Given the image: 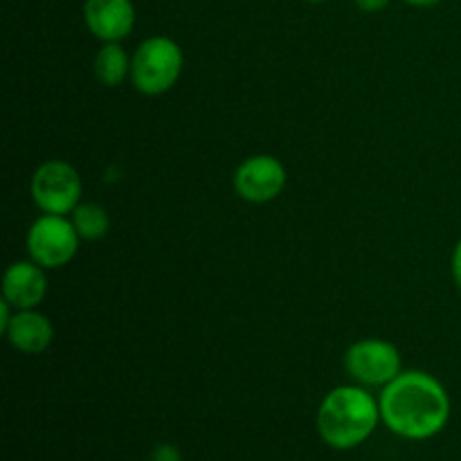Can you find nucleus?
I'll return each instance as SVG.
<instances>
[{
  "instance_id": "obj_1",
  "label": "nucleus",
  "mask_w": 461,
  "mask_h": 461,
  "mask_svg": "<svg viewBox=\"0 0 461 461\" xmlns=\"http://www.w3.org/2000/svg\"><path fill=\"white\" fill-rule=\"evenodd\" d=\"M378 405L387 430L401 439H432L450 421L448 392L426 372H401L383 387Z\"/></svg>"
},
{
  "instance_id": "obj_2",
  "label": "nucleus",
  "mask_w": 461,
  "mask_h": 461,
  "mask_svg": "<svg viewBox=\"0 0 461 461\" xmlns=\"http://www.w3.org/2000/svg\"><path fill=\"white\" fill-rule=\"evenodd\" d=\"M381 419V405L363 385L333 387L318 408V435L329 448L351 450L374 435Z\"/></svg>"
},
{
  "instance_id": "obj_3",
  "label": "nucleus",
  "mask_w": 461,
  "mask_h": 461,
  "mask_svg": "<svg viewBox=\"0 0 461 461\" xmlns=\"http://www.w3.org/2000/svg\"><path fill=\"white\" fill-rule=\"evenodd\" d=\"M185 68L183 48L169 36H149L131 59V84L149 97L165 95L178 84Z\"/></svg>"
},
{
  "instance_id": "obj_4",
  "label": "nucleus",
  "mask_w": 461,
  "mask_h": 461,
  "mask_svg": "<svg viewBox=\"0 0 461 461\" xmlns=\"http://www.w3.org/2000/svg\"><path fill=\"white\" fill-rule=\"evenodd\" d=\"M81 192L84 185L79 171L59 158L41 162L32 176V201L43 214H72V210L81 203Z\"/></svg>"
},
{
  "instance_id": "obj_5",
  "label": "nucleus",
  "mask_w": 461,
  "mask_h": 461,
  "mask_svg": "<svg viewBox=\"0 0 461 461\" xmlns=\"http://www.w3.org/2000/svg\"><path fill=\"white\" fill-rule=\"evenodd\" d=\"M79 232L72 219L61 214H43L30 225L27 232V252L30 259L45 270L63 268L79 252Z\"/></svg>"
},
{
  "instance_id": "obj_6",
  "label": "nucleus",
  "mask_w": 461,
  "mask_h": 461,
  "mask_svg": "<svg viewBox=\"0 0 461 461\" xmlns=\"http://www.w3.org/2000/svg\"><path fill=\"white\" fill-rule=\"evenodd\" d=\"M347 374L363 387H385L403 372L401 351L381 338L354 342L345 354Z\"/></svg>"
},
{
  "instance_id": "obj_7",
  "label": "nucleus",
  "mask_w": 461,
  "mask_h": 461,
  "mask_svg": "<svg viewBox=\"0 0 461 461\" xmlns=\"http://www.w3.org/2000/svg\"><path fill=\"white\" fill-rule=\"evenodd\" d=\"M288 174L284 162L275 156H266V153L246 158L234 171L237 194L243 201L255 203V205L275 201L284 192Z\"/></svg>"
},
{
  "instance_id": "obj_8",
  "label": "nucleus",
  "mask_w": 461,
  "mask_h": 461,
  "mask_svg": "<svg viewBox=\"0 0 461 461\" xmlns=\"http://www.w3.org/2000/svg\"><path fill=\"white\" fill-rule=\"evenodd\" d=\"M84 23L102 43H120L135 27L133 0H84Z\"/></svg>"
},
{
  "instance_id": "obj_9",
  "label": "nucleus",
  "mask_w": 461,
  "mask_h": 461,
  "mask_svg": "<svg viewBox=\"0 0 461 461\" xmlns=\"http://www.w3.org/2000/svg\"><path fill=\"white\" fill-rule=\"evenodd\" d=\"M48 293L45 268L36 261H16L3 275V300L16 311L39 309Z\"/></svg>"
},
{
  "instance_id": "obj_10",
  "label": "nucleus",
  "mask_w": 461,
  "mask_h": 461,
  "mask_svg": "<svg viewBox=\"0 0 461 461\" xmlns=\"http://www.w3.org/2000/svg\"><path fill=\"white\" fill-rule=\"evenodd\" d=\"M5 338L21 354H43L54 342V324L39 309L14 311L12 320L5 329Z\"/></svg>"
},
{
  "instance_id": "obj_11",
  "label": "nucleus",
  "mask_w": 461,
  "mask_h": 461,
  "mask_svg": "<svg viewBox=\"0 0 461 461\" xmlns=\"http://www.w3.org/2000/svg\"><path fill=\"white\" fill-rule=\"evenodd\" d=\"M131 59L120 43H104L95 54V77L108 88H117L131 77Z\"/></svg>"
},
{
  "instance_id": "obj_12",
  "label": "nucleus",
  "mask_w": 461,
  "mask_h": 461,
  "mask_svg": "<svg viewBox=\"0 0 461 461\" xmlns=\"http://www.w3.org/2000/svg\"><path fill=\"white\" fill-rule=\"evenodd\" d=\"M81 241H99L111 230V216L99 203H79L70 214Z\"/></svg>"
},
{
  "instance_id": "obj_13",
  "label": "nucleus",
  "mask_w": 461,
  "mask_h": 461,
  "mask_svg": "<svg viewBox=\"0 0 461 461\" xmlns=\"http://www.w3.org/2000/svg\"><path fill=\"white\" fill-rule=\"evenodd\" d=\"M151 459L153 461H183V457H180V450L176 448V446H171V444L156 446Z\"/></svg>"
},
{
  "instance_id": "obj_14",
  "label": "nucleus",
  "mask_w": 461,
  "mask_h": 461,
  "mask_svg": "<svg viewBox=\"0 0 461 461\" xmlns=\"http://www.w3.org/2000/svg\"><path fill=\"white\" fill-rule=\"evenodd\" d=\"M450 273H453L455 286L461 291V239L457 241V246H455L453 257H450Z\"/></svg>"
},
{
  "instance_id": "obj_15",
  "label": "nucleus",
  "mask_w": 461,
  "mask_h": 461,
  "mask_svg": "<svg viewBox=\"0 0 461 461\" xmlns=\"http://www.w3.org/2000/svg\"><path fill=\"white\" fill-rule=\"evenodd\" d=\"M354 3H356V7L363 9V12L376 14V12H383V9H385L392 0H354Z\"/></svg>"
},
{
  "instance_id": "obj_16",
  "label": "nucleus",
  "mask_w": 461,
  "mask_h": 461,
  "mask_svg": "<svg viewBox=\"0 0 461 461\" xmlns=\"http://www.w3.org/2000/svg\"><path fill=\"white\" fill-rule=\"evenodd\" d=\"M403 3L412 5V7H435V5H439L441 0H403Z\"/></svg>"
},
{
  "instance_id": "obj_17",
  "label": "nucleus",
  "mask_w": 461,
  "mask_h": 461,
  "mask_svg": "<svg viewBox=\"0 0 461 461\" xmlns=\"http://www.w3.org/2000/svg\"><path fill=\"white\" fill-rule=\"evenodd\" d=\"M304 3H311V5H320V3H327V0H304Z\"/></svg>"
}]
</instances>
